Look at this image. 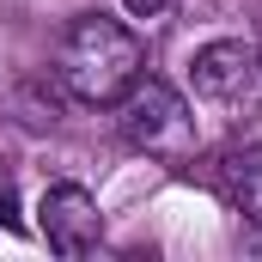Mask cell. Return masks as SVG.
<instances>
[{
	"label": "cell",
	"instance_id": "6da1fadb",
	"mask_svg": "<svg viewBox=\"0 0 262 262\" xmlns=\"http://www.w3.org/2000/svg\"><path fill=\"white\" fill-rule=\"evenodd\" d=\"M146 73V49L122 18L110 12H79L73 25L61 31V49H55V79L73 104H122L134 79Z\"/></svg>",
	"mask_w": 262,
	"mask_h": 262
},
{
	"label": "cell",
	"instance_id": "7a4b0ae2",
	"mask_svg": "<svg viewBox=\"0 0 262 262\" xmlns=\"http://www.w3.org/2000/svg\"><path fill=\"white\" fill-rule=\"evenodd\" d=\"M116 116H122V140H128L134 152H146V159H159V165H189L201 146L195 134V110L183 104V92L177 85H165V79H134L128 92H122V104H116Z\"/></svg>",
	"mask_w": 262,
	"mask_h": 262
},
{
	"label": "cell",
	"instance_id": "3957f363",
	"mask_svg": "<svg viewBox=\"0 0 262 262\" xmlns=\"http://www.w3.org/2000/svg\"><path fill=\"white\" fill-rule=\"evenodd\" d=\"M37 232H43V244L55 256H85L104 238V213H98L92 189L55 183V189H43V201H37Z\"/></svg>",
	"mask_w": 262,
	"mask_h": 262
},
{
	"label": "cell",
	"instance_id": "277c9868",
	"mask_svg": "<svg viewBox=\"0 0 262 262\" xmlns=\"http://www.w3.org/2000/svg\"><path fill=\"white\" fill-rule=\"evenodd\" d=\"M256 73H262V49H256V43L220 37V43H201V49H195L189 85H195V98H207V104H232V98L250 92Z\"/></svg>",
	"mask_w": 262,
	"mask_h": 262
},
{
	"label": "cell",
	"instance_id": "5b68a950",
	"mask_svg": "<svg viewBox=\"0 0 262 262\" xmlns=\"http://www.w3.org/2000/svg\"><path fill=\"white\" fill-rule=\"evenodd\" d=\"M213 189H220V201H226L244 226H256V232H262V146H238V152H226L220 171H213Z\"/></svg>",
	"mask_w": 262,
	"mask_h": 262
},
{
	"label": "cell",
	"instance_id": "8992f818",
	"mask_svg": "<svg viewBox=\"0 0 262 262\" xmlns=\"http://www.w3.org/2000/svg\"><path fill=\"white\" fill-rule=\"evenodd\" d=\"M122 6H128L134 18H165V6H171V0H122Z\"/></svg>",
	"mask_w": 262,
	"mask_h": 262
},
{
	"label": "cell",
	"instance_id": "52a82bcc",
	"mask_svg": "<svg viewBox=\"0 0 262 262\" xmlns=\"http://www.w3.org/2000/svg\"><path fill=\"white\" fill-rule=\"evenodd\" d=\"M0 226H12V195L0 189Z\"/></svg>",
	"mask_w": 262,
	"mask_h": 262
}]
</instances>
